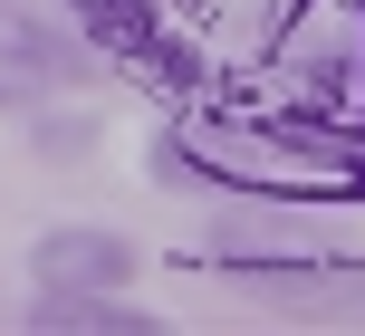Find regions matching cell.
Returning <instances> with one entry per match:
<instances>
[{"mask_svg":"<svg viewBox=\"0 0 365 336\" xmlns=\"http://www.w3.org/2000/svg\"><path fill=\"white\" fill-rule=\"evenodd\" d=\"M145 250L106 221H58L29 241V288H135Z\"/></svg>","mask_w":365,"mask_h":336,"instance_id":"obj_1","label":"cell"},{"mask_svg":"<svg viewBox=\"0 0 365 336\" xmlns=\"http://www.w3.org/2000/svg\"><path fill=\"white\" fill-rule=\"evenodd\" d=\"M19 327L29 336H164L154 308H135V288H29Z\"/></svg>","mask_w":365,"mask_h":336,"instance_id":"obj_2","label":"cell"},{"mask_svg":"<svg viewBox=\"0 0 365 336\" xmlns=\"http://www.w3.org/2000/svg\"><path fill=\"white\" fill-rule=\"evenodd\" d=\"M0 68H10V77H29V87L48 96V87H87V68H96V58L77 48V38L58 29L48 10H29V0H0Z\"/></svg>","mask_w":365,"mask_h":336,"instance_id":"obj_3","label":"cell"},{"mask_svg":"<svg viewBox=\"0 0 365 336\" xmlns=\"http://www.w3.org/2000/svg\"><path fill=\"white\" fill-rule=\"evenodd\" d=\"M19 125H29V154H48V164H77V154L96 145V115H48V106H29Z\"/></svg>","mask_w":365,"mask_h":336,"instance_id":"obj_4","label":"cell"},{"mask_svg":"<svg viewBox=\"0 0 365 336\" xmlns=\"http://www.w3.org/2000/svg\"><path fill=\"white\" fill-rule=\"evenodd\" d=\"M38 106V87H29V77H10V68H0V115H29Z\"/></svg>","mask_w":365,"mask_h":336,"instance_id":"obj_5","label":"cell"}]
</instances>
